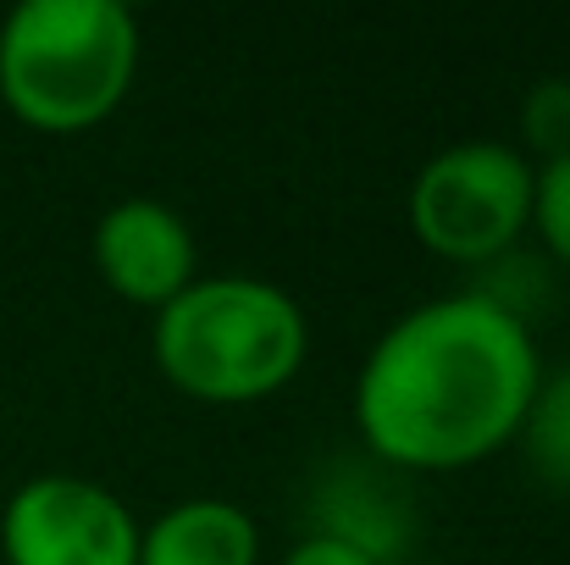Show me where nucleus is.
Here are the masks:
<instances>
[{
	"instance_id": "f03ea898",
	"label": "nucleus",
	"mask_w": 570,
	"mask_h": 565,
	"mask_svg": "<svg viewBox=\"0 0 570 565\" xmlns=\"http://www.w3.org/2000/svg\"><path fill=\"white\" fill-rule=\"evenodd\" d=\"M156 372L205 405H255L294 382L311 355L305 311L288 289L244 272H205L156 311Z\"/></svg>"
},
{
	"instance_id": "1a4fd4ad",
	"label": "nucleus",
	"mask_w": 570,
	"mask_h": 565,
	"mask_svg": "<svg viewBox=\"0 0 570 565\" xmlns=\"http://www.w3.org/2000/svg\"><path fill=\"white\" fill-rule=\"evenodd\" d=\"M515 444H521L532 477L549 494L570 499V367L538 377V393H532V405L521 416Z\"/></svg>"
},
{
	"instance_id": "423d86ee",
	"label": "nucleus",
	"mask_w": 570,
	"mask_h": 565,
	"mask_svg": "<svg viewBox=\"0 0 570 565\" xmlns=\"http://www.w3.org/2000/svg\"><path fill=\"white\" fill-rule=\"evenodd\" d=\"M95 272L117 300L161 311L199 277L194 227L167 199H150V194L117 199L95 222Z\"/></svg>"
},
{
	"instance_id": "9d476101",
	"label": "nucleus",
	"mask_w": 570,
	"mask_h": 565,
	"mask_svg": "<svg viewBox=\"0 0 570 565\" xmlns=\"http://www.w3.org/2000/svg\"><path fill=\"white\" fill-rule=\"evenodd\" d=\"M521 139H527V162L549 167L570 156V78H538L521 100Z\"/></svg>"
},
{
	"instance_id": "0eeeda50",
	"label": "nucleus",
	"mask_w": 570,
	"mask_h": 565,
	"mask_svg": "<svg viewBox=\"0 0 570 565\" xmlns=\"http://www.w3.org/2000/svg\"><path fill=\"white\" fill-rule=\"evenodd\" d=\"M311 538H338L393 565L410 544V499L382 460H338L311 483Z\"/></svg>"
},
{
	"instance_id": "9b49d317",
	"label": "nucleus",
	"mask_w": 570,
	"mask_h": 565,
	"mask_svg": "<svg viewBox=\"0 0 570 565\" xmlns=\"http://www.w3.org/2000/svg\"><path fill=\"white\" fill-rule=\"evenodd\" d=\"M532 233L554 266H570V156L538 167V194H532Z\"/></svg>"
},
{
	"instance_id": "f8f14e48",
	"label": "nucleus",
	"mask_w": 570,
	"mask_h": 565,
	"mask_svg": "<svg viewBox=\"0 0 570 565\" xmlns=\"http://www.w3.org/2000/svg\"><path fill=\"white\" fill-rule=\"evenodd\" d=\"M283 565H377L372 555H361V549H350V544H338V538H299L288 555H283Z\"/></svg>"
},
{
	"instance_id": "6e6552de",
	"label": "nucleus",
	"mask_w": 570,
	"mask_h": 565,
	"mask_svg": "<svg viewBox=\"0 0 570 565\" xmlns=\"http://www.w3.org/2000/svg\"><path fill=\"white\" fill-rule=\"evenodd\" d=\"M255 516L233 499H178L150 527H139V565H255Z\"/></svg>"
},
{
	"instance_id": "f257e3e1",
	"label": "nucleus",
	"mask_w": 570,
	"mask_h": 565,
	"mask_svg": "<svg viewBox=\"0 0 570 565\" xmlns=\"http://www.w3.org/2000/svg\"><path fill=\"white\" fill-rule=\"evenodd\" d=\"M532 328L482 294H438L382 328L355 372V432L387 471H460L515 444L538 393Z\"/></svg>"
},
{
	"instance_id": "20e7f679",
	"label": "nucleus",
	"mask_w": 570,
	"mask_h": 565,
	"mask_svg": "<svg viewBox=\"0 0 570 565\" xmlns=\"http://www.w3.org/2000/svg\"><path fill=\"white\" fill-rule=\"evenodd\" d=\"M538 167L504 139H460L438 150L404 194L415 244L454 266H488L532 233Z\"/></svg>"
},
{
	"instance_id": "7ed1b4c3",
	"label": "nucleus",
	"mask_w": 570,
	"mask_h": 565,
	"mask_svg": "<svg viewBox=\"0 0 570 565\" xmlns=\"http://www.w3.org/2000/svg\"><path fill=\"white\" fill-rule=\"evenodd\" d=\"M139 17L117 0H22L0 22V100L33 134H89L134 89Z\"/></svg>"
},
{
	"instance_id": "39448f33",
	"label": "nucleus",
	"mask_w": 570,
	"mask_h": 565,
	"mask_svg": "<svg viewBox=\"0 0 570 565\" xmlns=\"http://www.w3.org/2000/svg\"><path fill=\"white\" fill-rule=\"evenodd\" d=\"M6 565H139L134 510L72 471L28 477L0 510Z\"/></svg>"
}]
</instances>
